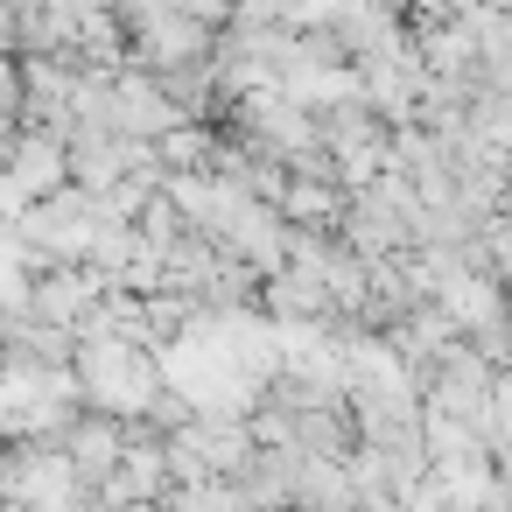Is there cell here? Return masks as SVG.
<instances>
[{"mask_svg":"<svg viewBox=\"0 0 512 512\" xmlns=\"http://www.w3.org/2000/svg\"><path fill=\"white\" fill-rule=\"evenodd\" d=\"M148 351H155V344H134V337H78V351H71V386L85 393V407L120 414V421H141V414L162 400V365H155Z\"/></svg>","mask_w":512,"mask_h":512,"instance_id":"obj_1","label":"cell"},{"mask_svg":"<svg viewBox=\"0 0 512 512\" xmlns=\"http://www.w3.org/2000/svg\"><path fill=\"white\" fill-rule=\"evenodd\" d=\"M260 309L274 316V323H309V330H337V302L323 295V281L316 274H302V267H274V274H260Z\"/></svg>","mask_w":512,"mask_h":512,"instance_id":"obj_2","label":"cell"},{"mask_svg":"<svg viewBox=\"0 0 512 512\" xmlns=\"http://www.w3.org/2000/svg\"><path fill=\"white\" fill-rule=\"evenodd\" d=\"M225 29H302V0H225Z\"/></svg>","mask_w":512,"mask_h":512,"instance_id":"obj_3","label":"cell"}]
</instances>
